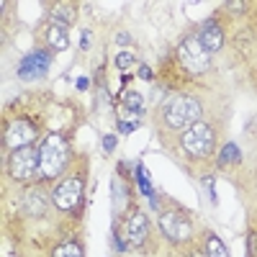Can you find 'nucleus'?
Masks as SVG:
<instances>
[{
    "mask_svg": "<svg viewBox=\"0 0 257 257\" xmlns=\"http://www.w3.org/2000/svg\"><path fill=\"white\" fill-rule=\"evenodd\" d=\"M201 116V103L190 95H173L162 105V121L170 128H190L198 123Z\"/></svg>",
    "mask_w": 257,
    "mask_h": 257,
    "instance_id": "obj_1",
    "label": "nucleus"
},
{
    "mask_svg": "<svg viewBox=\"0 0 257 257\" xmlns=\"http://www.w3.org/2000/svg\"><path fill=\"white\" fill-rule=\"evenodd\" d=\"M39 155H41V175L44 178H57L64 170V165H67L70 147L59 134H49L44 139V144H41Z\"/></svg>",
    "mask_w": 257,
    "mask_h": 257,
    "instance_id": "obj_2",
    "label": "nucleus"
},
{
    "mask_svg": "<svg viewBox=\"0 0 257 257\" xmlns=\"http://www.w3.org/2000/svg\"><path fill=\"white\" fill-rule=\"evenodd\" d=\"M178 57H180L183 67L190 75H203L211 67V54L203 49L198 36H188L183 44H180V49H178Z\"/></svg>",
    "mask_w": 257,
    "mask_h": 257,
    "instance_id": "obj_3",
    "label": "nucleus"
},
{
    "mask_svg": "<svg viewBox=\"0 0 257 257\" xmlns=\"http://www.w3.org/2000/svg\"><path fill=\"white\" fill-rule=\"evenodd\" d=\"M11 175H13V180H21V183L36 180L41 175V155H39V149L26 147V149L13 152V157H11Z\"/></svg>",
    "mask_w": 257,
    "mask_h": 257,
    "instance_id": "obj_4",
    "label": "nucleus"
},
{
    "mask_svg": "<svg viewBox=\"0 0 257 257\" xmlns=\"http://www.w3.org/2000/svg\"><path fill=\"white\" fill-rule=\"evenodd\" d=\"M183 149L190 155V157H206L211 155V149H213V132H211V126L206 123H193L188 132L183 134Z\"/></svg>",
    "mask_w": 257,
    "mask_h": 257,
    "instance_id": "obj_5",
    "label": "nucleus"
},
{
    "mask_svg": "<svg viewBox=\"0 0 257 257\" xmlns=\"http://www.w3.org/2000/svg\"><path fill=\"white\" fill-rule=\"evenodd\" d=\"M82 198V180L80 178H67L64 183L57 185V190L52 193V201L57 208L62 211H72Z\"/></svg>",
    "mask_w": 257,
    "mask_h": 257,
    "instance_id": "obj_6",
    "label": "nucleus"
},
{
    "mask_svg": "<svg viewBox=\"0 0 257 257\" xmlns=\"http://www.w3.org/2000/svg\"><path fill=\"white\" fill-rule=\"evenodd\" d=\"M34 139H36V128L29 121H13L6 126V147L13 149V152L31 147Z\"/></svg>",
    "mask_w": 257,
    "mask_h": 257,
    "instance_id": "obj_7",
    "label": "nucleus"
},
{
    "mask_svg": "<svg viewBox=\"0 0 257 257\" xmlns=\"http://www.w3.org/2000/svg\"><path fill=\"white\" fill-rule=\"evenodd\" d=\"M160 226L165 231V237L173 242H185L190 237V221L180 211H165L160 216Z\"/></svg>",
    "mask_w": 257,
    "mask_h": 257,
    "instance_id": "obj_8",
    "label": "nucleus"
},
{
    "mask_svg": "<svg viewBox=\"0 0 257 257\" xmlns=\"http://www.w3.org/2000/svg\"><path fill=\"white\" fill-rule=\"evenodd\" d=\"M49 62H52L49 52H31L29 57L21 59V64H18V75L24 77V80L41 77V75L49 70Z\"/></svg>",
    "mask_w": 257,
    "mask_h": 257,
    "instance_id": "obj_9",
    "label": "nucleus"
},
{
    "mask_svg": "<svg viewBox=\"0 0 257 257\" xmlns=\"http://www.w3.org/2000/svg\"><path fill=\"white\" fill-rule=\"evenodd\" d=\"M147 231H149V224H147V216L142 211H134L132 216L126 219V226H123V234H126V242L132 247H142L144 239H147Z\"/></svg>",
    "mask_w": 257,
    "mask_h": 257,
    "instance_id": "obj_10",
    "label": "nucleus"
},
{
    "mask_svg": "<svg viewBox=\"0 0 257 257\" xmlns=\"http://www.w3.org/2000/svg\"><path fill=\"white\" fill-rule=\"evenodd\" d=\"M198 39H201V44H203V49H206L208 54H211V52H219V49L224 47V34H221V29H219L216 24H206V26L201 29Z\"/></svg>",
    "mask_w": 257,
    "mask_h": 257,
    "instance_id": "obj_11",
    "label": "nucleus"
},
{
    "mask_svg": "<svg viewBox=\"0 0 257 257\" xmlns=\"http://www.w3.org/2000/svg\"><path fill=\"white\" fill-rule=\"evenodd\" d=\"M24 211L31 213V216H41L47 211V193L39 190V188H31L24 193Z\"/></svg>",
    "mask_w": 257,
    "mask_h": 257,
    "instance_id": "obj_12",
    "label": "nucleus"
},
{
    "mask_svg": "<svg viewBox=\"0 0 257 257\" xmlns=\"http://www.w3.org/2000/svg\"><path fill=\"white\" fill-rule=\"evenodd\" d=\"M47 41H49V47L54 52H64L70 47V34H67V26H62V24H49L47 29Z\"/></svg>",
    "mask_w": 257,
    "mask_h": 257,
    "instance_id": "obj_13",
    "label": "nucleus"
},
{
    "mask_svg": "<svg viewBox=\"0 0 257 257\" xmlns=\"http://www.w3.org/2000/svg\"><path fill=\"white\" fill-rule=\"evenodd\" d=\"M52 18H54V24H62V26L75 24V18H77L75 6H54L52 8Z\"/></svg>",
    "mask_w": 257,
    "mask_h": 257,
    "instance_id": "obj_14",
    "label": "nucleus"
},
{
    "mask_svg": "<svg viewBox=\"0 0 257 257\" xmlns=\"http://www.w3.org/2000/svg\"><path fill=\"white\" fill-rule=\"evenodd\" d=\"M206 252H208V257H229L224 242L216 237V234H208L206 237Z\"/></svg>",
    "mask_w": 257,
    "mask_h": 257,
    "instance_id": "obj_15",
    "label": "nucleus"
},
{
    "mask_svg": "<svg viewBox=\"0 0 257 257\" xmlns=\"http://www.w3.org/2000/svg\"><path fill=\"white\" fill-rule=\"evenodd\" d=\"M52 257H82V249H80V244H75V242H64V244H59V247L54 249Z\"/></svg>",
    "mask_w": 257,
    "mask_h": 257,
    "instance_id": "obj_16",
    "label": "nucleus"
},
{
    "mask_svg": "<svg viewBox=\"0 0 257 257\" xmlns=\"http://www.w3.org/2000/svg\"><path fill=\"white\" fill-rule=\"evenodd\" d=\"M126 108L134 111V113H142V108H144L142 95H139V93H126Z\"/></svg>",
    "mask_w": 257,
    "mask_h": 257,
    "instance_id": "obj_17",
    "label": "nucleus"
},
{
    "mask_svg": "<svg viewBox=\"0 0 257 257\" xmlns=\"http://www.w3.org/2000/svg\"><path fill=\"white\" fill-rule=\"evenodd\" d=\"M116 64H118V70L132 67V64H134V52H121V54L116 57Z\"/></svg>",
    "mask_w": 257,
    "mask_h": 257,
    "instance_id": "obj_18",
    "label": "nucleus"
},
{
    "mask_svg": "<svg viewBox=\"0 0 257 257\" xmlns=\"http://www.w3.org/2000/svg\"><path fill=\"white\" fill-rule=\"evenodd\" d=\"M234 157L239 160V149L234 147V144H229V147L224 149V157H221V162H229V160H234Z\"/></svg>",
    "mask_w": 257,
    "mask_h": 257,
    "instance_id": "obj_19",
    "label": "nucleus"
},
{
    "mask_svg": "<svg viewBox=\"0 0 257 257\" xmlns=\"http://www.w3.org/2000/svg\"><path fill=\"white\" fill-rule=\"evenodd\" d=\"M249 254L257 257V234H249Z\"/></svg>",
    "mask_w": 257,
    "mask_h": 257,
    "instance_id": "obj_20",
    "label": "nucleus"
},
{
    "mask_svg": "<svg viewBox=\"0 0 257 257\" xmlns=\"http://www.w3.org/2000/svg\"><path fill=\"white\" fill-rule=\"evenodd\" d=\"M103 144H105V149H113V147H116V139H113V137H105Z\"/></svg>",
    "mask_w": 257,
    "mask_h": 257,
    "instance_id": "obj_21",
    "label": "nucleus"
},
{
    "mask_svg": "<svg viewBox=\"0 0 257 257\" xmlns=\"http://www.w3.org/2000/svg\"><path fill=\"white\" fill-rule=\"evenodd\" d=\"M139 75H142L144 80H149V77H152V72H149V67H142V70H139Z\"/></svg>",
    "mask_w": 257,
    "mask_h": 257,
    "instance_id": "obj_22",
    "label": "nucleus"
},
{
    "mask_svg": "<svg viewBox=\"0 0 257 257\" xmlns=\"http://www.w3.org/2000/svg\"><path fill=\"white\" fill-rule=\"evenodd\" d=\"M88 44H90V34L85 31V36H82V49H88Z\"/></svg>",
    "mask_w": 257,
    "mask_h": 257,
    "instance_id": "obj_23",
    "label": "nucleus"
},
{
    "mask_svg": "<svg viewBox=\"0 0 257 257\" xmlns=\"http://www.w3.org/2000/svg\"><path fill=\"white\" fill-rule=\"evenodd\" d=\"M229 8H231V11H242V8H244V3H229Z\"/></svg>",
    "mask_w": 257,
    "mask_h": 257,
    "instance_id": "obj_24",
    "label": "nucleus"
}]
</instances>
